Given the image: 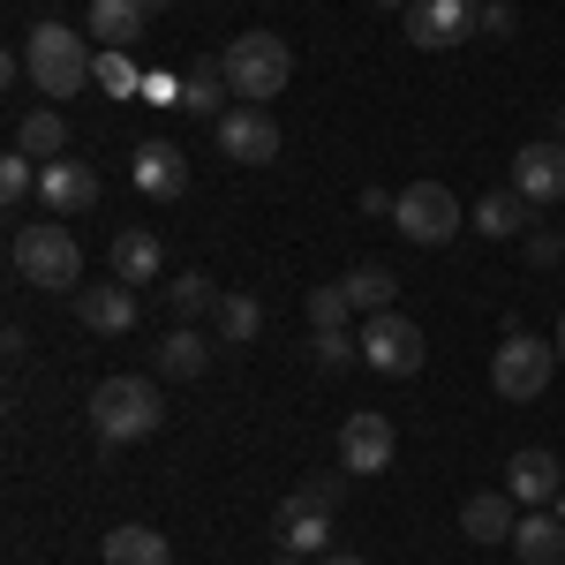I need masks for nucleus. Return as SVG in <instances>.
Masks as SVG:
<instances>
[{
  "instance_id": "nucleus-1",
  "label": "nucleus",
  "mask_w": 565,
  "mask_h": 565,
  "mask_svg": "<svg viewBox=\"0 0 565 565\" xmlns=\"http://www.w3.org/2000/svg\"><path fill=\"white\" fill-rule=\"evenodd\" d=\"M23 68L45 98H76L84 84H98V45L90 31H68V23H39L23 39Z\"/></svg>"
},
{
  "instance_id": "nucleus-2",
  "label": "nucleus",
  "mask_w": 565,
  "mask_h": 565,
  "mask_svg": "<svg viewBox=\"0 0 565 565\" xmlns=\"http://www.w3.org/2000/svg\"><path fill=\"white\" fill-rule=\"evenodd\" d=\"M8 264H15L23 287H45V295H76V287H84V249H76V234L53 226V218L15 226V234H8Z\"/></svg>"
},
{
  "instance_id": "nucleus-3",
  "label": "nucleus",
  "mask_w": 565,
  "mask_h": 565,
  "mask_svg": "<svg viewBox=\"0 0 565 565\" xmlns=\"http://www.w3.org/2000/svg\"><path fill=\"white\" fill-rule=\"evenodd\" d=\"M218 76H226V90L242 106H271L287 90V76H295V45L279 39V31H242V39L218 53Z\"/></svg>"
},
{
  "instance_id": "nucleus-4",
  "label": "nucleus",
  "mask_w": 565,
  "mask_h": 565,
  "mask_svg": "<svg viewBox=\"0 0 565 565\" xmlns=\"http://www.w3.org/2000/svg\"><path fill=\"white\" fill-rule=\"evenodd\" d=\"M167 423V392L151 385V377H106V385L90 392V430L98 445H136V437H151Z\"/></svg>"
},
{
  "instance_id": "nucleus-5",
  "label": "nucleus",
  "mask_w": 565,
  "mask_h": 565,
  "mask_svg": "<svg viewBox=\"0 0 565 565\" xmlns=\"http://www.w3.org/2000/svg\"><path fill=\"white\" fill-rule=\"evenodd\" d=\"M332 498H340V482H309V490H287L279 498L271 527H279V551L287 558H324L332 551Z\"/></svg>"
},
{
  "instance_id": "nucleus-6",
  "label": "nucleus",
  "mask_w": 565,
  "mask_h": 565,
  "mask_svg": "<svg viewBox=\"0 0 565 565\" xmlns=\"http://www.w3.org/2000/svg\"><path fill=\"white\" fill-rule=\"evenodd\" d=\"M551 370H558V348H551V340H535V332H505V348L490 354V392L513 399V407H527V399H543Z\"/></svg>"
},
{
  "instance_id": "nucleus-7",
  "label": "nucleus",
  "mask_w": 565,
  "mask_h": 565,
  "mask_svg": "<svg viewBox=\"0 0 565 565\" xmlns=\"http://www.w3.org/2000/svg\"><path fill=\"white\" fill-rule=\"evenodd\" d=\"M392 226H399L415 249H445V242L460 234V196H452L445 181H407L399 204H392Z\"/></svg>"
},
{
  "instance_id": "nucleus-8",
  "label": "nucleus",
  "mask_w": 565,
  "mask_h": 565,
  "mask_svg": "<svg viewBox=\"0 0 565 565\" xmlns=\"http://www.w3.org/2000/svg\"><path fill=\"white\" fill-rule=\"evenodd\" d=\"M354 340H362V362L385 370V377H415V370H423V332H415V317H399V309L362 317Z\"/></svg>"
},
{
  "instance_id": "nucleus-9",
  "label": "nucleus",
  "mask_w": 565,
  "mask_h": 565,
  "mask_svg": "<svg viewBox=\"0 0 565 565\" xmlns=\"http://www.w3.org/2000/svg\"><path fill=\"white\" fill-rule=\"evenodd\" d=\"M212 143H218L226 167H271L279 159V121L264 106H226L212 121Z\"/></svg>"
},
{
  "instance_id": "nucleus-10",
  "label": "nucleus",
  "mask_w": 565,
  "mask_h": 565,
  "mask_svg": "<svg viewBox=\"0 0 565 565\" xmlns=\"http://www.w3.org/2000/svg\"><path fill=\"white\" fill-rule=\"evenodd\" d=\"M392 452H399L392 415H377V407H354L348 423H340V468H348V476H385Z\"/></svg>"
},
{
  "instance_id": "nucleus-11",
  "label": "nucleus",
  "mask_w": 565,
  "mask_h": 565,
  "mask_svg": "<svg viewBox=\"0 0 565 565\" xmlns=\"http://www.w3.org/2000/svg\"><path fill=\"white\" fill-rule=\"evenodd\" d=\"M476 0H415L407 8V39L423 45V53H445V45H468V31H476Z\"/></svg>"
},
{
  "instance_id": "nucleus-12",
  "label": "nucleus",
  "mask_w": 565,
  "mask_h": 565,
  "mask_svg": "<svg viewBox=\"0 0 565 565\" xmlns=\"http://www.w3.org/2000/svg\"><path fill=\"white\" fill-rule=\"evenodd\" d=\"M505 490L521 498L527 513H535V505H558L565 498V460L551 452V445H527V452L505 460Z\"/></svg>"
},
{
  "instance_id": "nucleus-13",
  "label": "nucleus",
  "mask_w": 565,
  "mask_h": 565,
  "mask_svg": "<svg viewBox=\"0 0 565 565\" xmlns=\"http://www.w3.org/2000/svg\"><path fill=\"white\" fill-rule=\"evenodd\" d=\"M513 189H521L527 204H558V196H565V143H558V136L521 143V159H513Z\"/></svg>"
},
{
  "instance_id": "nucleus-14",
  "label": "nucleus",
  "mask_w": 565,
  "mask_h": 565,
  "mask_svg": "<svg viewBox=\"0 0 565 565\" xmlns=\"http://www.w3.org/2000/svg\"><path fill=\"white\" fill-rule=\"evenodd\" d=\"M39 204L53 218H84L90 204H98V174H90V167H76V159H53V167L39 174Z\"/></svg>"
},
{
  "instance_id": "nucleus-15",
  "label": "nucleus",
  "mask_w": 565,
  "mask_h": 565,
  "mask_svg": "<svg viewBox=\"0 0 565 565\" xmlns=\"http://www.w3.org/2000/svg\"><path fill=\"white\" fill-rule=\"evenodd\" d=\"M106 264H114V279H121V287H151V279L167 271V249H159V234H151V226H121V234H114V249H106Z\"/></svg>"
},
{
  "instance_id": "nucleus-16",
  "label": "nucleus",
  "mask_w": 565,
  "mask_h": 565,
  "mask_svg": "<svg viewBox=\"0 0 565 565\" xmlns=\"http://www.w3.org/2000/svg\"><path fill=\"white\" fill-rule=\"evenodd\" d=\"M460 527H468V543H513V527H521V498L513 490H482L460 505Z\"/></svg>"
},
{
  "instance_id": "nucleus-17",
  "label": "nucleus",
  "mask_w": 565,
  "mask_h": 565,
  "mask_svg": "<svg viewBox=\"0 0 565 565\" xmlns=\"http://www.w3.org/2000/svg\"><path fill=\"white\" fill-rule=\"evenodd\" d=\"M143 23H151V15H143L136 0H90V23H84V31H90L98 53H136Z\"/></svg>"
},
{
  "instance_id": "nucleus-18",
  "label": "nucleus",
  "mask_w": 565,
  "mask_h": 565,
  "mask_svg": "<svg viewBox=\"0 0 565 565\" xmlns=\"http://www.w3.org/2000/svg\"><path fill=\"white\" fill-rule=\"evenodd\" d=\"M76 317H84L90 332H129L136 324V287H121V279H106V287H76Z\"/></svg>"
},
{
  "instance_id": "nucleus-19",
  "label": "nucleus",
  "mask_w": 565,
  "mask_h": 565,
  "mask_svg": "<svg viewBox=\"0 0 565 565\" xmlns=\"http://www.w3.org/2000/svg\"><path fill=\"white\" fill-rule=\"evenodd\" d=\"M136 189H143V196H181V189H189V159H181L174 143H159V136L136 143Z\"/></svg>"
},
{
  "instance_id": "nucleus-20",
  "label": "nucleus",
  "mask_w": 565,
  "mask_h": 565,
  "mask_svg": "<svg viewBox=\"0 0 565 565\" xmlns=\"http://www.w3.org/2000/svg\"><path fill=\"white\" fill-rule=\"evenodd\" d=\"M513 558L521 565H565V521L558 513H521V527H513Z\"/></svg>"
},
{
  "instance_id": "nucleus-21",
  "label": "nucleus",
  "mask_w": 565,
  "mask_h": 565,
  "mask_svg": "<svg viewBox=\"0 0 565 565\" xmlns=\"http://www.w3.org/2000/svg\"><path fill=\"white\" fill-rule=\"evenodd\" d=\"M212 324H218V348H249V340L264 332V302H257V295H242V287H218Z\"/></svg>"
},
{
  "instance_id": "nucleus-22",
  "label": "nucleus",
  "mask_w": 565,
  "mask_h": 565,
  "mask_svg": "<svg viewBox=\"0 0 565 565\" xmlns=\"http://www.w3.org/2000/svg\"><path fill=\"white\" fill-rule=\"evenodd\" d=\"M15 151H23V159H39V167H53V159L68 151V121H61L53 106H31V114L15 121Z\"/></svg>"
},
{
  "instance_id": "nucleus-23",
  "label": "nucleus",
  "mask_w": 565,
  "mask_h": 565,
  "mask_svg": "<svg viewBox=\"0 0 565 565\" xmlns=\"http://www.w3.org/2000/svg\"><path fill=\"white\" fill-rule=\"evenodd\" d=\"M106 565H174V551H167V535L159 527H106Z\"/></svg>"
},
{
  "instance_id": "nucleus-24",
  "label": "nucleus",
  "mask_w": 565,
  "mask_h": 565,
  "mask_svg": "<svg viewBox=\"0 0 565 565\" xmlns=\"http://www.w3.org/2000/svg\"><path fill=\"white\" fill-rule=\"evenodd\" d=\"M159 370H167V377H204V370H212V340H204L196 324H174V332L159 340Z\"/></svg>"
},
{
  "instance_id": "nucleus-25",
  "label": "nucleus",
  "mask_w": 565,
  "mask_h": 565,
  "mask_svg": "<svg viewBox=\"0 0 565 565\" xmlns=\"http://www.w3.org/2000/svg\"><path fill=\"white\" fill-rule=\"evenodd\" d=\"M527 204L521 189H498V196H482L476 204V234H490V242H513V234H527Z\"/></svg>"
},
{
  "instance_id": "nucleus-26",
  "label": "nucleus",
  "mask_w": 565,
  "mask_h": 565,
  "mask_svg": "<svg viewBox=\"0 0 565 565\" xmlns=\"http://www.w3.org/2000/svg\"><path fill=\"white\" fill-rule=\"evenodd\" d=\"M181 114H196V121H218V114H226V76H218V61H196V68L181 76Z\"/></svg>"
},
{
  "instance_id": "nucleus-27",
  "label": "nucleus",
  "mask_w": 565,
  "mask_h": 565,
  "mask_svg": "<svg viewBox=\"0 0 565 565\" xmlns=\"http://www.w3.org/2000/svg\"><path fill=\"white\" fill-rule=\"evenodd\" d=\"M392 287H399V279H392L385 264H354V271H348V295H354V309H362V317L392 309Z\"/></svg>"
},
{
  "instance_id": "nucleus-28",
  "label": "nucleus",
  "mask_w": 565,
  "mask_h": 565,
  "mask_svg": "<svg viewBox=\"0 0 565 565\" xmlns=\"http://www.w3.org/2000/svg\"><path fill=\"white\" fill-rule=\"evenodd\" d=\"M167 302H174V317H212L218 287L204 279V271H174V279H167Z\"/></svg>"
},
{
  "instance_id": "nucleus-29",
  "label": "nucleus",
  "mask_w": 565,
  "mask_h": 565,
  "mask_svg": "<svg viewBox=\"0 0 565 565\" xmlns=\"http://www.w3.org/2000/svg\"><path fill=\"white\" fill-rule=\"evenodd\" d=\"M348 317H354L348 279H324V287H309V332H332V324H348Z\"/></svg>"
},
{
  "instance_id": "nucleus-30",
  "label": "nucleus",
  "mask_w": 565,
  "mask_h": 565,
  "mask_svg": "<svg viewBox=\"0 0 565 565\" xmlns=\"http://www.w3.org/2000/svg\"><path fill=\"white\" fill-rule=\"evenodd\" d=\"M39 159H23V151H8V159H0V204H31V196H39Z\"/></svg>"
},
{
  "instance_id": "nucleus-31",
  "label": "nucleus",
  "mask_w": 565,
  "mask_h": 565,
  "mask_svg": "<svg viewBox=\"0 0 565 565\" xmlns=\"http://www.w3.org/2000/svg\"><path fill=\"white\" fill-rule=\"evenodd\" d=\"M98 90H106V98H136V90H143L136 53H98Z\"/></svg>"
},
{
  "instance_id": "nucleus-32",
  "label": "nucleus",
  "mask_w": 565,
  "mask_h": 565,
  "mask_svg": "<svg viewBox=\"0 0 565 565\" xmlns=\"http://www.w3.org/2000/svg\"><path fill=\"white\" fill-rule=\"evenodd\" d=\"M309 354H317V370H348L362 340H348V324H332V332H309Z\"/></svg>"
},
{
  "instance_id": "nucleus-33",
  "label": "nucleus",
  "mask_w": 565,
  "mask_h": 565,
  "mask_svg": "<svg viewBox=\"0 0 565 565\" xmlns=\"http://www.w3.org/2000/svg\"><path fill=\"white\" fill-rule=\"evenodd\" d=\"M476 31H482V39H513V31H521V15H513L505 0H490V8L476 15Z\"/></svg>"
},
{
  "instance_id": "nucleus-34",
  "label": "nucleus",
  "mask_w": 565,
  "mask_h": 565,
  "mask_svg": "<svg viewBox=\"0 0 565 565\" xmlns=\"http://www.w3.org/2000/svg\"><path fill=\"white\" fill-rule=\"evenodd\" d=\"M565 257V234H543V226H527V264H558Z\"/></svg>"
},
{
  "instance_id": "nucleus-35",
  "label": "nucleus",
  "mask_w": 565,
  "mask_h": 565,
  "mask_svg": "<svg viewBox=\"0 0 565 565\" xmlns=\"http://www.w3.org/2000/svg\"><path fill=\"white\" fill-rule=\"evenodd\" d=\"M143 98H159V106H181V76H143Z\"/></svg>"
},
{
  "instance_id": "nucleus-36",
  "label": "nucleus",
  "mask_w": 565,
  "mask_h": 565,
  "mask_svg": "<svg viewBox=\"0 0 565 565\" xmlns=\"http://www.w3.org/2000/svg\"><path fill=\"white\" fill-rule=\"evenodd\" d=\"M392 204H399V196H385V189H362V212H370V218H392Z\"/></svg>"
},
{
  "instance_id": "nucleus-37",
  "label": "nucleus",
  "mask_w": 565,
  "mask_h": 565,
  "mask_svg": "<svg viewBox=\"0 0 565 565\" xmlns=\"http://www.w3.org/2000/svg\"><path fill=\"white\" fill-rule=\"evenodd\" d=\"M324 565H362V558H354V551H324Z\"/></svg>"
},
{
  "instance_id": "nucleus-38",
  "label": "nucleus",
  "mask_w": 565,
  "mask_h": 565,
  "mask_svg": "<svg viewBox=\"0 0 565 565\" xmlns=\"http://www.w3.org/2000/svg\"><path fill=\"white\" fill-rule=\"evenodd\" d=\"M136 8H143V15H159V8H174V0H136Z\"/></svg>"
},
{
  "instance_id": "nucleus-39",
  "label": "nucleus",
  "mask_w": 565,
  "mask_h": 565,
  "mask_svg": "<svg viewBox=\"0 0 565 565\" xmlns=\"http://www.w3.org/2000/svg\"><path fill=\"white\" fill-rule=\"evenodd\" d=\"M551 348H558V362H565V317H558V340H551Z\"/></svg>"
},
{
  "instance_id": "nucleus-40",
  "label": "nucleus",
  "mask_w": 565,
  "mask_h": 565,
  "mask_svg": "<svg viewBox=\"0 0 565 565\" xmlns=\"http://www.w3.org/2000/svg\"><path fill=\"white\" fill-rule=\"evenodd\" d=\"M370 8H415V0H370Z\"/></svg>"
},
{
  "instance_id": "nucleus-41",
  "label": "nucleus",
  "mask_w": 565,
  "mask_h": 565,
  "mask_svg": "<svg viewBox=\"0 0 565 565\" xmlns=\"http://www.w3.org/2000/svg\"><path fill=\"white\" fill-rule=\"evenodd\" d=\"M279 565H295V558H287V551H279Z\"/></svg>"
},
{
  "instance_id": "nucleus-42",
  "label": "nucleus",
  "mask_w": 565,
  "mask_h": 565,
  "mask_svg": "<svg viewBox=\"0 0 565 565\" xmlns=\"http://www.w3.org/2000/svg\"><path fill=\"white\" fill-rule=\"evenodd\" d=\"M558 521H565V498H558Z\"/></svg>"
},
{
  "instance_id": "nucleus-43",
  "label": "nucleus",
  "mask_w": 565,
  "mask_h": 565,
  "mask_svg": "<svg viewBox=\"0 0 565 565\" xmlns=\"http://www.w3.org/2000/svg\"><path fill=\"white\" fill-rule=\"evenodd\" d=\"M558 143H565V121H558Z\"/></svg>"
}]
</instances>
